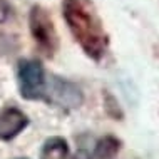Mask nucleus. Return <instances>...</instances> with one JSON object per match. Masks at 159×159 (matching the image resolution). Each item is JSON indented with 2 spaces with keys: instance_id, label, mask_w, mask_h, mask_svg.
Here are the masks:
<instances>
[{
  "instance_id": "1",
  "label": "nucleus",
  "mask_w": 159,
  "mask_h": 159,
  "mask_svg": "<svg viewBox=\"0 0 159 159\" xmlns=\"http://www.w3.org/2000/svg\"><path fill=\"white\" fill-rule=\"evenodd\" d=\"M62 15L72 37L85 55L101 61L107 52L109 39L92 0H64Z\"/></svg>"
},
{
  "instance_id": "2",
  "label": "nucleus",
  "mask_w": 159,
  "mask_h": 159,
  "mask_svg": "<svg viewBox=\"0 0 159 159\" xmlns=\"http://www.w3.org/2000/svg\"><path fill=\"white\" fill-rule=\"evenodd\" d=\"M29 25L39 49L47 55H54L59 45V35L49 12L40 5H34L29 15Z\"/></svg>"
},
{
  "instance_id": "3",
  "label": "nucleus",
  "mask_w": 159,
  "mask_h": 159,
  "mask_svg": "<svg viewBox=\"0 0 159 159\" xmlns=\"http://www.w3.org/2000/svg\"><path fill=\"white\" fill-rule=\"evenodd\" d=\"M19 87H20V96L27 101H37V99L45 97V89H47V79L44 67L39 61L34 59H25L19 62Z\"/></svg>"
},
{
  "instance_id": "4",
  "label": "nucleus",
  "mask_w": 159,
  "mask_h": 159,
  "mask_svg": "<svg viewBox=\"0 0 159 159\" xmlns=\"http://www.w3.org/2000/svg\"><path fill=\"white\" fill-rule=\"evenodd\" d=\"M44 99L62 109H74L82 104V92L75 84L59 77H52V80L47 82Z\"/></svg>"
},
{
  "instance_id": "5",
  "label": "nucleus",
  "mask_w": 159,
  "mask_h": 159,
  "mask_svg": "<svg viewBox=\"0 0 159 159\" xmlns=\"http://www.w3.org/2000/svg\"><path fill=\"white\" fill-rule=\"evenodd\" d=\"M29 126V117L15 106H7L0 111V139L10 141Z\"/></svg>"
},
{
  "instance_id": "6",
  "label": "nucleus",
  "mask_w": 159,
  "mask_h": 159,
  "mask_svg": "<svg viewBox=\"0 0 159 159\" xmlns=\"http://www.w3.org/2000/svg\"><path fill=\"white\" fill-rule=\"evenodd\" d=\"M69 157V146L64 137L54 136L44 143L40 151V159H67Z\"/></svg>"
},
{
  "instance_id": "7",
  "label": "nucleus",
  "mask_w": 159,
  "mask_h": 159,
  "mask_svg": "<svg viewBox=\"0 0 159 159\" xmlns=\"http://www.w3.org/2000/svg\"><path fill=\"white\" fill-rule=\"evenodd\" d=\"M121 149V141L114 136H106L96 144L91 159H116Z\"/></svg>"
},
{
  "instance_id": "8",
  "label": "nucleus",
  "mask_w": 159,
  "mask_h": 159,
  "mask_svg": "<svg viewBox=\"0 0 159 159\" xmlns=\"http://www.w3.org/2000/svg\"><path fill=\"white\" fill-rule=\"evenodd\" d=\"M10 15V5L7 0H0V24H3Z\"/></svg>"
},
{
  "instance_id": "9",
  "label": "nucleus",
  "mask_w": 159,
  "mask_h": 159,
  "mask_svg": "<svg viewBox=\"0 0 159 159\" xmlns=\"http://www.w3.org/2000/svg\"><path fill=\"white\" fill-rule=\"evenodd\" d=\"M72 159H91V154H89L87 151H84V149H80V151L75 152V156Z\"/></svg>"
},
{
  "instance_id": "10",
  "label": "nucleus",
  "mask_w": 159,
  "mask_h": 159,
  "mask_svg": "<svg viewBox=\"0 0 159 159\" xmlns=\"http://www.w3.org/2000/svg\"><path fill=\"white\" fill-rule=\"evenodd\" d=\"M17 159H29V157H17Z\"/></svg>"
}]
</instances>
